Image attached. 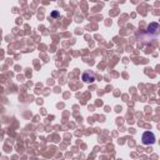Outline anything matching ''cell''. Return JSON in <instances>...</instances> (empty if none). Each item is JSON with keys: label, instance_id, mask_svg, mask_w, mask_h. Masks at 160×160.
<instances>
[{"label": "cell", "instance_id": "6da1fadb", "mask_svg": "<svg viewBox=\"0 0 160 160\" xmlns=\"http://www.w3.org/2000/svg\"><path fill=\"white\" fill-rule=\"evenodd\" d=\"M141 141H143L144 145H151V144L155 143V135L150 132H145L141 136Z\"/></svg>", "mask_w": 160, "mask_h": 160}, {"label": "cell", "instance_id": "7a4b0ae2", "mask_svg": "<svg viewBox=\"0 0 160 160\" xmlns=\"http://www.w3.org/2000/svg\"><path fill=\"white\" fill-rule=\"evenodd\" d=\"M148 34H154V37L156 38L158 37V33H159V24L158 23H151L149 26H148V30H146Z\"/></svg>", "mask_w": 160, "mask_h": 160}, {"label": "cell", "instance_id": "3957f363", "mask_svg": "<svg viewBox=\"0 0 160 160\" xmlns=\"http://www.w3.org/2000/svg\"><path fill=\"white\" fill-rule=\"evenodd\" d=\"M81 79H83L84 83H88V84H91V83L95 81V76L91 73H84L83 76H81Z\"/></svg>", "mask_w": 160, "mask_h": 160}, {"label": "cell", "instance_id": "277c9868", "mask_svg": "<svg viewBox=\"0 0 160 160\" xmlns=\"http://www.w3.org/2000/svg\"><path fill=\"white\" fill-rule=\"evenodd\" d=\"M58 15H59V13H58V11H54V13L51 14V16H54V18H55V16H58Z\"/></svg>", "mask_w": 160, "mask_h": 160}]
</instances>
